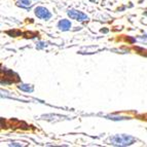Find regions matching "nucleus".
<instances>
[{
	"label": "nucleus",
	"instance_id": "1",
	"mask_svg": "<svg viewBox=\"0 0 147 147\" xmlns=\"http://www.w3.org/2000/svg\"><path fill=\"white\" fill-rule=\"evenodd\" d=\"M135 141L136 139L134 137L130 135H125V134L114 135L110 138V143L115 146H127V145L133 144Z\"/></svg>",
	"mask_w": 147,
	"mask_h": 147
},
{
	"label": "nucleus",
	"instance_id": "2",
	"mask_svg": "<svg viewBox=\"0 0 147 147\" xmlns=\"http://www.w3.org/2000/svg\"><path fill=\"white\" fill-rule=\"evenodd\" d=\"M3 72H4V76H1V78H4V80L3 79H1V84H12V82H17V81L20 80V78H19V76H16L17 74L15 73L13 71H11V70H6V69H4V70H2Z\"/></svg>",
	"mask_w": 147,
	"mask_h": 147
},
{
	"label": "nucleus",
	"instance_id": "3",
	"mask_svg": "<svg viewBox=\"0 0 147 147\" xmlns=\"http://www.w3.org/2000/svg\"><path fill=\"white\" fill-rule=\"evenodd\" d=\"M67 13H68V16L71 18L72 20H75V21L84 22V21H86L88 19V17L86 13H84L82 11H79V10H76V9H69Z\"/></svg>",
	"mask_w": 147,
	"mask_h": 147
},
{
	"label": "nucleus",
	"instance_id": "4",
	"mask_svg": "<svg viewBox=\"0 0 147 147\" xmlns=\"http://www.w3.org/2000/svg\"><path fill=\"white\" fill-rule=\"evenodd\" d=\"M34 12L37 18H39V19L44 21H49L52 18V13L49 11V9L45 7H42V6H38V7L35 8Z\"/></svg>",
	"mask_w": 147,
	"mask_h": 147
},
{
	"label": "nucleus",
	"instance_id": "5",
	"mask_svg": "<svg viewBox=\"0 0 147 147\" xmlns=\"http://www.w3.org/2000/svg\"><path fill=\"white\" fill-rule=\"evenodd\" d=\"M58 28L62 31H67L71 28V23H70V21L64 19V20H61L58 23Z\"/></svg>",
	"mask_w": 147,
	"mask_h": 147
},
{
	"label": "nucleus",
	"instance_id": "6",
	"mask_svg": "<svg viewBox=\"0 0 147 147\" xmlns=\"http://www.w3.org/2000/svg\"><path fill=\"white\" fill-rule=\"evenodd\" d=\"M31 1L30 0H18L17 1V5L18 6H20V7L23 8H27L31 6Z\"/></svg>",
	"mask_w": 147,
	"mask_h": 147
},
{
	"label": "nucleus",
	"instance_id": "7",
	"mask_svg": "<svg viewBox=\"0 0 147 147\" xmlns=\"http://www.w3.org/2000/svg\"><path fill=\"white\" fill-rule=\"evenodd\" d=\"M19 88H20L21 91L26 92V93H31V92H33V90H34L31 84H20V86H19Z\"/></svg>",
	"mask_w": 147,
	"mask_h": 147
},
{
	"label": "nucleus",
	"instance_id": "8",
	"mask_svg": "<svg viewBox=\"0 0 147 147\" xmlns=\"http://www.w3.org/2000/svg\"><path fill=\"white\" fill-rule=\"evenodd\" d=\"M47 47V43H44V42H38V43H37V45H36V47L38 49H42V47Z\"/></svg>",
	"mask_w": 147,
	"mask_h": 147
},
{
	"label": "nucleus",
	"instance_id": "9",
	"mask_svg": "<svg viewBox=\"0 0 147 147\" xmlns=\"http://www.w3.org/2000/svg\"><path fill=\"white\" fill-rule=\"evenodd\" d=\"M7 34H10V35L13 34V35H16V36H19V35H21V32H15V31L12 32V31H8V32H7Z\"/></svg>",
	"mask_w": 147,
	"mask_h": 147
},
{
	"label": "nucleus",
	"instance_id": "10",
	"mask_svg": "<svg viewBox=\"0 0 147 147\" xmlns=\"http://www.w3.org/2000/svg\"><path fill=\"white\" fill-rule=\"evenodd\" d=\"M10 145H12V146H21V144H17V143H12Z\"/></svg>",
	"mask_w": 147,
	"mask_h": 147
}]
</instances>
